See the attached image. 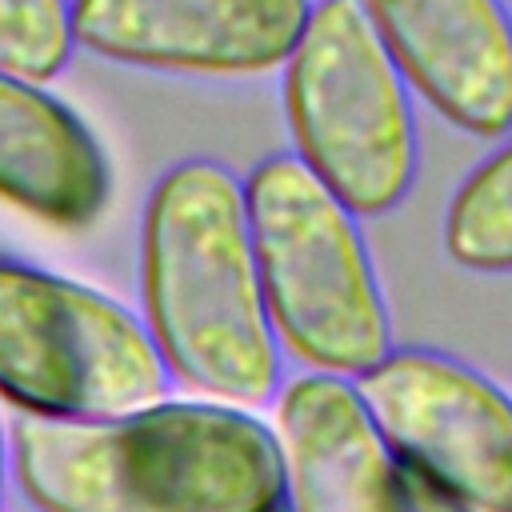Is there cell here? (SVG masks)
Wrapping results in <instances>:
<instances>
[{
  "label": "cell",
  "mask_w": 512,
  "mask_h": 512,
  "mask_svg": "<svg viewBox=\"0 0 512 512\" xmlns=\"http://www.w3.org/2000/svg\"><path fill=\"white\" fill-rule=\"evenodd\" d=\"M12 464L36 512H280L276 436L244 408L160 400L112 420L20 416Z\"/></svg>",
  "instance_id": "cell-1"
},
{
  "label": "cell",
  "mask_w": 512,
  "mask_h": 512,
  "mask_svg": "<svg viewBox=\"0 0 512 512\" xmlns=\"http://www.w3.org/2000/svg\"><path fill=\"white\" fill-rule=\"evenodd\" d=\"M144 332L168 376L212 404L264 408L280 344L264 312L244 180L208 156L172 164L140 220Z\"/></svg>",
  "instance_id": "cell-2"
},
{
  "label": "cell",
  "mask_w": 512,
  "mask_h": 512,
  "mask_svg": "<svg viewBox=\"0 0 512 512\" xmlns=\"http://www.w3.org/2000/svg\"><path fill=\"white\" fill-rule=\"evenodd\" d=\"M248 236L276 344L324 376L356 380L392 352V316L360 216L292 152L244 180Z\"/></svg>",
  "instance_id": "cell-3"
},
{
  "label": "cell",
  "mask_w": 512,
  "mask_h": 512,
  "mask_svg": "<svg viewBox=\"0 0 512 512\" xmlns=\"http://www.w3.org/2000/svg\"><path fill=\"white\" fill-rule=\"evenodd\" d=\"M292 156L360 220L392 212L416 180L412 96L360 0H312L284 60Z\"/></svg>",
  "instance_id": "cell-4"
},
{
  "label": "cell",
  "mask_w": 512,
  "mask_h": 512,
  "mask_svg": "<svg viewBox=\"0 0 512 512\" xmlns=\"http://www.w3.org/2000/svg\"><path fill=\"white\" fill-rule=\"evenodd\" d=\"M144 324L112 296L0 256V400L24 416L112 420L168 400Z\"/></svg>",
  "instance_id": "cell-5"
},
{
  "label": "cell",
  "mask_w": 512,
  "mask_h": 512,
  "mask_svg": "<svg viewBox=\"0 0 512 512\" xmlns=\"http://www.w3.org/2000/svg\"><path fill=\"white\" fill-rule=\"evenodd\" d=\"M392 456L468 504L512 512V396L432 348H392L352 380Z\"/></svg>",
  "instance_id": "cell-6"
},
{
  "label": "cell",
  "mask_w": 512,
  "mask_h": 512,
  "mask_svg": "<svg viewBox=\"0 0 512 512\" xmlns=\"http://www.w3.org/2000/svg\"><path fill=\"white\" fill-rule=\"evenodd\" d=\"M312 0H72V40L124 68L264 76L292 56Z\"/></svg>",
  "instance_id": "cell-7"
},
{
  "label": "cell",
  "mask_w": 512,
  "mask_h": 512,
  "mask_svg": "<svg viewBox=\"0 0 512 512\" xmlns=\"http://www.w3.org/2000/svg\"><path fill=\"white\" fill-rule=\"evenodd\" d=\"M404 84L452 128L512 132V12L504 0H360Z\"/></svg>",
  "instance_id": "cell-8"
},
{
  "label": "cell",
  "mask_w": 512,
  "mask_h": 512,
  "mask_svg": "<svg viewBox=\"0 0 512 512\" xmlns=\"http://www.w3.org/2000/svg\"><path fill=\"white\" fill-rule=\"evenodd\" d=\"M272 436L292 512H400V460L352 380L304 372L284 384Z\"/></svg>",
  "instance_id": "cell-9"
},
{
  "label": "cell",
  "mask_w": 512,
  "mask_h": 512,
  "mask_svg": "<svg viewBox=\"0 0 512 512\" xmlns=\"http://www.w3.org/2000/svg\"><path fill=\"white\" fill-rule=\"evenodd\" d=\"M112 168L92 128L44 84L0 72V204L48 228L92 224Z\"/></svg>",
  "instance_id": "cell-10"
},
{
  "label": "cell",
  "mask_w": 512,
  "mask_h": 512,
  "mask_svg": "<svg viewBox=\"0 0 512 512\" xmlns=\"http://www.w3.org/2000/svg\"><path fill=\"white\" fill-rule=\"evenodd\" d=\"M444 252L464 272H512V140L484 156L452 192Z\"/></svg>",
  "instance_id": "cell-11"
},
{
  "label": "cell",
  "mask_w": 512,
  "mask_h": 512,
  "mask_svg": "<svg viewBox=\"0 0 512 512\" xmlns=\"http://www.w3.org/2000/svg\"><path fill=\"white\" fill-rule=\"evenodd\" d=\"M72 0H0V72L48 84L72 60Z\"/></svg>",
  "instance_id": "cell-12"
},
{
  "label": "cell",
  "mask_w": 512,
  "mask_h": 512,
  "mask_svg": "<svg viewBox=\"0 0 512 512\" xmlns=\"http://www.w3.org/2000/svg\"><path fill=\"white\" fill-rule=\"evenodd\" d=\"M400 512H472V508L400 464Z\"/></svg>",
  "instance_id": "cell-13"
},
{
  "label": "cell",
  "mask_w": 512,
  "mask_h": 512,
  "mask_svg": "<svg viewBox=\"0 0 512 512\" xmlns=\"http://www.w3.org/2000/svg\"><path fill=\"white\" fill-rule=\"evenodd\" d=\"M8 460H12V448H8L4 420H0V512H4V492H8Z\"/></svg>",
  "instance_id": "cell-14"
}]
</instances>
